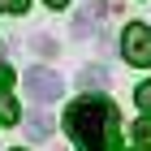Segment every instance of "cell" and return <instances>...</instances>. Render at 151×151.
<instances>
[{
    "label": "cell",
    "instance_id": "30bf717a",
    "mask_svg": "<svg viewBox=\"0 0 151 151\" xmlns=\"http://www.w3.org/2000/svg\"><path fill=\"white\" fill-rule=\"evenodd\" d=\"M47 4H52V9H65V4H69V0H47Z\"/></svg>",
    "mask_w": 151,
    "mask_h": 151
},
{
    "label": "cell",
    "instance_id": "ba28073f",
    "mask_svg": "<svg viewBox=\"0 0 151 151\" xmlns=\"http://www.w3.org/2000/svg\"><path fill=\"white\" fill-rule=\"evenodd\" d=\"M134 104H138V108H142V112H147V116H151V82H142L138 91H134Z\"/></svg>",
    "mask_w": 151,
    "mask_h": 151
},
{
    "label": "cell",
    "instance_id": "7a4b0ae2",
    "mask_svg": "<svg viewBox=\"0 0 151 151\" xmlns=\"http://www.w3.org/2000/svg\"><path fill=\"white\" fill-rule=\"evenodd\" d=\"M22 86L30 91V99H39V104H52V99H60V91H65L60 73L43 69V65H30V69L22 73Z\"/></svg>",
    "mask_w": 151,
    "mask_h": 151
},
{
    "label": "cell",
    "instance_id": "3957f363",
    "mask_svg": "<svg viewBox=\"0 0 151 151\" xmlns=\"http://www.w3.org/2000/svg\"><path fill=\"white\" fill-rule=\"evenodd\" d=\"M121 52H125L129 65L147 69V65H151V30L142 22H129L125 30H121Z\"/></svg>",
    "mask_w": 151,
    "mask_h": 151
},
{
    "label": "cell",
    "instance_id": "52a82bcc",
    "mask_svg": "<svg viewBox=\"0 0 151 151\" xmlns=\"http://www.w3.org/2000/svg\"><path fill=\"white\" fill-rule=\"evenodd\" d=\"M104 82H108L104 69H82V86H86V91H91V86H104Z\"/></svg>",
    "mask_w": 151,
    "mask_h": 151
},
{
    "label": "cell",
    "instance_id": "5b68a950",
    "mask_svg": "<svg viewBox=\"0 0 151 151\" xmlns=\"http://www.w3.org/2000/svg\"><path fill=\"white\" fill-rule=\"evenodd\" d=\"M47 134H52V121H47L43 112H35V116H26V138H35V142H43Z\"/></svg>",
    "mask_w": 151,
    "mask_h": 151
},
{
    "label": "cell",
    "instance_id": "9c48e42d",
    "mask_svg": "<svg viewBox=\"0 0 151 151\" xmlns=\"http://www.w3.org/2000/svg\"><path fill=\"white\" fill-rule=\"evenodd\" d=\"M30 0H0V13H26Z\"/></svg>",
    "mask_w": 151,
    "mask_h": 151
},
{
    "label": "cell",
    "instance_id": "8fae6325",
    "mask_svg": "<svg viewBox=\"0 0 151 151\" xmlns=\"http://www.w3.org/2000/svg\"><path fill=\"white\" fill-rule=\"evenodd\" d=\"M13 151H22V147H13Z\"/></svg>",
    "mask_w": 151,
    "mask_h": 151
},
{
    "label": "cell",
    "instance_id": "8992f818",
    "mask_svg": "<svg viewBox=\"0 0 151 151\" xmlns=\"http://www.w3.org/2000/svg\"><path fill=\"white\" fill-rule=\"evenodd\" d=\"M129 134H134V142H138V147H151V116H142Z\"/></svg>",
    "mask_w": 151,
    "mask_h": 151
},
{
    "label": "cell",
    "instance_id": "277c9868",
    "mask_svg": "<svg viewBox=\"0 0 151 151\" xmlns=\"http://www.w3.org/2000/svg\"><path fill=\"white\" fill-rule=\"evenodd\" d=\"M9 82H13V73L0 69V121H4V125L22 121V112H17V104H13V95H9Z\"/></svg>",
    "mask_w": 151,
    "mask_h": 151
},
{
    "label": "cell",
    "instance_id": "6da1fadb",
    "mask_svg": "<svg viewBox=\"0 0 151 151\" xmlns=\"http://www.w3.org/2000/svg\"><path fill=\"white\" fill-rule=\"evenodd\" d=\"M65 134L78 142V151H116L121 116L104 95H86L65 108Z\"/></svg>",
    "mask_w": 151,
    "mask_h": 151
}]
</instances>
